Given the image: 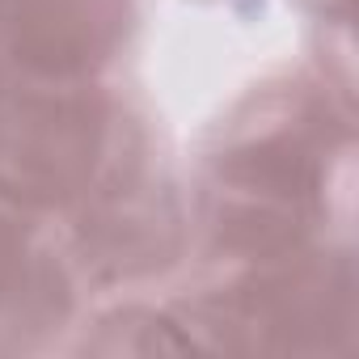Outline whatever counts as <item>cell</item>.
Returning a JSON list of instances; mask_svg holds the SVG:
<instances>
[{
	"label": "cell",
	"instance_id": "1",
	"mask_svg": "<svg viewBox=\"0 0 359 359\" xmlns=\"http://www.w3.org/2000/svg\"><path fill=\"white\" fill-rule=\"evenodd\" d=\"M321 156L325 144L304 118L237 140L216 161V241L258 262L300 250L321 203Z\"/></svg>",
	"mask_w": 359,
	"mask_h": 359
},
{
	"label": "cell",
	"instance_id": "2",
	"mask_svg": "<svg viewBox=\"0 0 359 359\" xmlns=\"http://www.w3.org/2000/svg\"><path fill=\"white\" fill-rule=\"evenodd\" d=\"M355 325L346 258H266V271L208 304V334L229 351H334Z\"/></svg>",
	"mask_w": 359,
	"mask_h": 359
},
{
	"label": "cell",
	"instance_id": "3",
	"mask_svg": "<svg viewBox=\"0 0 359 359\" xmlns=\"http://www.w3.org/2000/svg\"><path fill=\"white\" fill-rule=\"evenodd\" d=\"M106 144V106L81 89H13L0 97V195L22 208L76 199Z\"/></svg>",
	"mask_w": 359,
	"mask_h": 359
},
{
	"label": "cell",
	"instance_id": "4",
	"mask_svg": "<svg viewBox=\"0 0 359 359\" xmlns=\"http://www.w3.org/2000/svg\"><path fill=\"white\" fill-rule=\"evenodd\" d=\"M127 30V0H9L18 60L43 81L97 68Z\"/></svg>",
	"mask_w": 359,
	"mask_h": 359
},
{
	"label": "cell",
	"instance_id": "5",
	"mask_svg": "<svg viewBox=\"0 0 359 359\" xmlns=\"http://www.w3.org/2000/svg\"><path fill=\"white\" fill-rule=\"evenodd\" d=\"M85 245H89V258L110 275L156 271L177 250V212L169 195H144L135 187L114 191L97 208L85 233Z\"/></svg>",
	"mask_w": 359,
	"mask_h": 359
},
{
	"label": "cell",
	"instance_id": "6",
	"mask_svg": "<svg viewBox=\"0 0 359 359\" xmlns=\"http://www.w3.org/2000/svg\"><path fill=\"white\" fill-rule=\"evenodd\" d=\"M64 309V287L60 279L34 262L26 233L9 220H0V313H9L18 325H43L51 313Z\"/></svg>",
	"mask_w": 359,
	"mask_h": 359
},
{
	"label": "cell",
	"instance_id": "7",
	"mask_svg": "<svg viewBox=\"0 0 359 359\" xmlns=\"http://www.w3.org/2000/svg\"><path fill=\"white\" fill-rule=\"evenodd\" d=\"M195 346L199 342L191 338V330L182 334L169 317L144 309L114 313L110 321H102V338H93V351H135V355H182Z\"/></svg>",
	"mask_w": 359,
	"mask_h": 359
}]
</instances>
